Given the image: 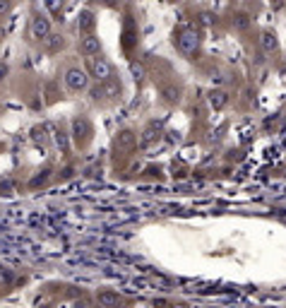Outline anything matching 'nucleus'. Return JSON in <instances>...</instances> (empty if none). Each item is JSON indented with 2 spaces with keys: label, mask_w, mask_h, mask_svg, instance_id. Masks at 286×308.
I'll use <instances>...</instances> for the list:
<instances>
[{
  "label": "nucleus",
  "mask_w": 286,
  "mask_h": 308,
  "mask_svg": "<svg viewBox=\"0 0 286 308\" xmlns=\"http://www.w3.org/2000/svg\"><path fill=\"white\" fill-rule=\"evenodd\" d=\"M87 75L94 77L96 82H104L109 77H113V65L106 58H101V55H89L87 58Z\"/></svg>",
  "instance_id": "1"
},
{
  "label": "nucleus",
  "mask_w": 286,
  "mask_h": 308,
  "mask_svg": "<svg viewBox=\"0 0 286 308\" xmlns=\"http://www.w3.org/2000/svg\"><path fill=\"white\" fill-rule=\"evenodd\" d=\"M123 92V84L118 77H109V80L99 82L94 89H92V99L99 101V99H116V96H121Z\"/></svg>",
  "instance_id": "2"
},
{
  "label": "nucleus",
  "mask_w": 286,
  "mask_h": 308,
  "mask_svg": "<svg viewBox=\"0 0 286 308\" xmlns=\"http://www.w3.org/2000/svg\"><path fill=\"white\" fill-rule=\"evenodd\" d=\"M176 46H178V51L183 55H192L195 51H197V46H200V39H197V31L192 27H185V29H180L176 34Z\"/></svg>",
  "instance_id": "3"
},
{
  "label": "nucleus",
  "mask_w": 286,
  "mask_h": 308,
  "mask_svg": "<svg viewBox=\"0 0 286 308\" xmlns=\"http://www.w3.org/2000/svg\"><path fill=\"white\" fill-rule=\"evenodd\" d=\"M65 87L75 94L84 92V89L89 87V75H87V70H82V67H68V70H65Z\"/></svg>",
  "instance_id": "4"
},
{
  "label": "nucleus",
  "mask_w": 286,
  "mask_h": 308,
  "mask_svg": "<svg viewBox=\"0 0 286 308\" xmlns=\"http://www.w3.org/2000/svg\"><path fill=\"white\" fill-rule=\"evenodd\" d=\"M48 34H51V19L43 14H34L29 22V36L34 41H46Z\"/></svg>",
  "instance_id": "5"
},
{
  "label": "nucleus",
  "mask_w": 286,
  "mask_h": 308,
  "mask_svg": "<svg viewBox=\"0 0 286 308\" xmlns=\"http://www.w3.org/2000/svg\"><path fill=\"white\" fill-rule=\"evenodd\" d=\"M77 51H80L84 58H89V55H99V51H101V41H99L96 34H87V36H82L80 39Z\"/></svg>",
  "instance_id": "6"
},
{
  "label": "nucleus",
  "mask_w": 286,
  "mask_h": 308,
  "mask_svg": "<svg viewBox=\"0 0 286 308\" xmlns=\"http://www.w3.org/2000/svg\"><path fill=\"white\" fill-rule=\"evenodd\" d=\"M135 145H137V135L133 130H121V133L116 135V140H113L116 152H130Z\"/></svg>",
  "instance_id": "7"
},
{
  "label": "nucleus",
  "mask_w": 286,
  "mask_h": 308,
  "mask_svg": "<svg viewBox=\"0 0 286 308\" xmlns=\"http://www.w3.org/2000/svg\"><path fill=\"white\" fill-rule=\"evenodd\" d=\"M96 301H99V306L101 308H118L121 306V296L116 294V292H99V296H96Z\"/></svg>",
  "instance_id": "8"
},
{
  "label": "nucleus",
  "mask_w": 286,
  "mask_h": 308,
  "mask_svg": "<svg viewBox=\"0 0 286 308\" xmlns=\"http://www.w3.org/2000/svg\"><path fill=\"white\" fill-rule=\"evenodd\" d=\"M260 46H262V51H265V53H272V51H277V46H279L277 34H274V31H262V36H260Z\"/></svg>",
  "instance_id": "9"
},
{
  "label": "nucleus",
  "mask_w": 286,
  "mask_h": 308,
  "mask_svg": "<svg viewBox=\"0 0 286 308\" xmlns=\"http://www.w3.org/2000/svg\"><path fill=\"white\" fill-rule=\"evenodd\" d=\"M161 96H163L166 104H176L178 99H180V87H176V84H163Z\"/></svg>",
  "instance_id": "10"
},
{
  "label": "nucleus",
  "mask_w": 286,
  "mask_h": 308,
  "mask_svg": "<svg viewBox=\"0 0 286 308\" xmlns=\"http://www.w3.org/2000/svg\"><path fill=\"white\" fill-rule=\"evenodd\" d=\"M72 130H75V137H77V140H80V137H87V135L92 133L89 123L84 121V118H75V121H72Z\"/></svg>",
  "instance_id": "11"
},
{
  "label": "nucleus",
  "mask_w": 286,
  "mask_h": 308,
  "mask_svg": "<svg viewBox=\"0 0 286 308\" xmlns=\"http://www.w3.org/2000/svg\"><path fill=\"white\" fill-rule=\"evenodd\" d=\"M226 101H229V96H226V92H221V89H214V92L209 94V104L214 108H224Z\"/></svg>",
  "instance_id": "12"
},
{
  "label": "nucleus",
  "mask_w": 286,
  "mask_h": 308,
  "mask_svg": "<svg viewBox=\"0 0 286 308\" xmlns=\"http://www.w3.org/2000/svg\"><path fill=\"white\" fill-rule=\"evenodd\" d=\"M46 48H48L51 53L60 51V48H63V36H60V34H48V36H46Z\"/></svg>",
  "instance_id": "13"
},
{
  "label": "nucleus",
  "mask_w": 286,
  "mask_h": 308,
  "mask_svg": "<svg viewBox=\"0 0 286 308\" xmlns=\"http://www.w3.org/2000/svg\"><path fill=\"white\" fill-rule=\"evenodd\" d=\"M43 2L51 14H60V10H63V0H43Z\"/></svg>",
  "instance_id": "14"
},
{
  "label": "nucleus",
  "mask_w": 286,
  "mask_h": 308,
  "mask_svg": "<svg viewBox=\"0 0 286 308\" xmlns=\"http://www.w3.org/2000/svg\"><path fill=\"white\" fill-rule=\"evenodd\" d=\"M55 145L63 152H68V137H65V133H55Z\"/></svg>",
  "instance_id": "15"
},
{
  "label": "nucleus",
  "mask_w": 286,
  "mask_h": 308,
  "mask_svg": "<svg viewBox=\"0 0 286 308\" xmlns=\"http://www.w3.org/2000/svg\"><path fill=\"white\" fill-rule=\"evenodd\" d=\"M12 272H7V270H5V272H0V287H10V284H12Z\"/></svg>",
  "instance_id": "16"
},
{
  "label": "nucleus",
  "mask_w": 286,
  "mask_h": 308,
  "mask_svg": "<svg viewBox=\"0 0 286 308\" xmlns=\"http://www.w3.org/2000/svg\"><path fill=\"white\" fill-rule=\"evenodd\" d=\"M80 27H82V29H92V27H94V22H92V14H89V12H82Z\"/></svg>",
  "instance_id": "17"
},
{
  "label": "nucleus",
  "mask_w": 286,
  "mask_h": 308,
  "mask_svg": "<svg viewBox=\"0 0 286 308\" xmlns=\"http://www.w3.org/2000/svg\"><path fill=\"white\" fill-rule=\"evenodd\" d=\"M133 72H135V80H142V75H144V67L133 63Z\"/></svg>",
  "instance_id": "18"
},
{
  "label": "nucleus",
  "mask_w": 286,
  "mask_h": 308,
  "mask_svg": "<svg viewBox=\"0 0 286 308\" xmlns=\"http://www.w3.org/2000/svg\"><path fill=\"white\" fill-rule=\"evenodd\" d=\"M10 12V0H0V14Z\"/></svg>",
  "instance_id": "19"
},
{
  "label": "nucleus",
  "mask_w": 286,
  "mask_h": 308,
  "mask_svg": "<svg viewBox=\"0 0 286 308\" xmlns=\"http://www.w3.org/2000/svg\"><path fill=\"white\" fill-rule=\"evenodd\" d=\"M212 82H217V84H221V82H224V77H221V75H214V77H212Z\"/></svg>",
  "instance_id": "20"
},
{
  "label": "nucleus",
  "mask_w": 286,
  "mask_h": 308,
  "mask_svg": "<svg viewBox=\"0 0 286 308\" xmlns=\"http://www.w3.org/2000/svg\"><path fill=\"white\" fill-rule=\"evenodd\" d=\"M5 72H7V67H5V65H0V80L5 77Z\"/></svg>",
  "instance_id": "21"
},
{
  "label": "nucleus",
  "mask_w": 286,
  "mask_h": 308,
  "mask_svg": "<svg viewBox=\"0 0 286 308\" xmlns=\"http://www.w3.org/2000/svg\"><path fill=\"white\" fill-rule=\"evenodd\" d=\"M77 308H87V301H82V304H77Z\"/></svg>",
  "instance_id": "22"
}]
</instances>
